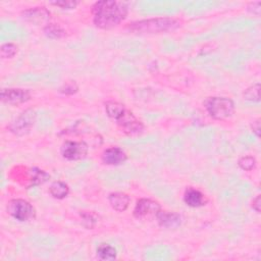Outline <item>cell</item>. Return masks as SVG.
<instances>
[{"instance_id":"8992f818","label":"cell","mask_w":261,"mask_h":261,"mask_svg":"<svg viewBox=\"0 0 261 261\" xmlns=\"http://www.w3.org/2000/svg\"><path fill=\"white\" fill-rule=\"evenodd\" d=\"M36 118L37 115L33 109H25L7 125V128L17 137L25 136L34 127Z\"/></svg>"},{"instance_id":"52a82bcc","label":"cell","mask_w":261,"mask_h":261,"mask_svg":"<svg viewBox=\"0 0 261 261\" xmlns=\"http://www.w3.org/2000/svg\"><path fill=\"white\" fill-rule=\"evenodd\" d=\"M89 152V145L85 141L66 140L60 148V153L65 160L77 161L84 159Z\"/></svg>"},{"instance_id":"ac0fdd59","label":"cell","mask_w":261,"mask_h":261,"mask_svg":"<svg viewBox=\"0 0 261 261\" xmlns=\"http://www.w3.org/2000/svg\"><path fill=\"white\" fill-rule=\"evenodd\" d=\"M43 30H44V34L46 35V37L53 39V40H59L66 36L65 30L56 23L49 22L48 24H46L44 27Z\"/></svg>"},{"instance_id":"44dd1931","label":"cell","mask_w":261,"mask_h":261,"mask_svg":"<svg viewBox=\"0 0 261 261\" xmlns=\"http://www.w3.org/2000/svg\"><path fill=\"white\" fill-rule=\"evenodd\" d=\"M18 52V47L14 43H4L0 47V56L2 59L14 57Z\"/></svg>"},{"instance_id":"8fae6325","label":"cell","mask_w":261,"mask_h":261,"mask_svg":"<svg viewBox=\"0 0 261 261\" xmlns=\"http://www.w3.org/2000/svg\"><path fill=\"white\" fill-rule=\"evenodd\" d=\"M102 162L106 165L117 166L124 163L127 160V155L120 147H109L102 153Z\"/></svg>"},{"instance_id":"7402d4cb","label":"cell","mask_w":261,"mask_h":261,"mask_svg":"<svg viewBox=\"0 0 261 261\" xmlns=\"http://www.w3.org/2000/svg\"><path fill=\"white\" fill-rule=\"evenodd\" d=\"M238 165L245 171H251L256 167V159L252 155H244L239 158Z\"/></svg>"},{"instance_id":"5bb4252c","label":"cell","mask_w":261,"mask_h":261,"mask_svg":"<svg viewBox=\"0 0 261 261\" xmlns=\"http://www.w3.org/2000/svg\"><path fill=\"white\" fill-rule=\"evenodd\" d=\"M108 202L113 210L117 212H123L128 208L130 198L123 192H113L109 194Z\"/></svg>"},{"instance_id":"9a60e30c","label":"cell","mask_w":261,"mask_h":261,"mask_svg":"<svg viewBox=\"0 0 261 261\" xmlns=\"http://www.w3.org/2000/svg\"><path fill=\"white\" fill-rule=\"evenodd\" d=\"M27 174H28V179H27L28 188L43 185L50 179V174L38 167L27 168Z\"/></svg>"},{"instance_id":"30bf717a","label":"cell","mask_w":261,"mask_h":261,"mask_svg":"<svg viewBox=\"0 0 261 261\" xmlns=\"http://www.w3.org/2000/svg\"><path fill=\"white\" fill-rule=\"evenodd\" d=\"M50 11L46 7H32L21 11V17L36 25L46 23L48 24L50 20Z\"/></svg>"},{"instance_id":"d4e9b609","label":"cell","mask_w":261,"mask_h":261,"mask_svg":"<svg viewBox=\"0 0 261 261\" xmlns=\"http://www.w3.org/2000/svg\"><path fill=\"white\" fill-rule=\"evenodd\" d=\"M260 5H261V2L260 1H257V2H251L249 3V5L247 6V10L249 12H251L252 14L256 15V16H259L260 15Z\"/></svg>"},{"instance_id":"5b68a950","label":"cell","mask_w":261,"mask_h":261,"mask_svg":"<svg viewBox=\"0 0 261 261\" xmlns=\"http://www.w3.org/2000/svg\"><path fill=\"white\" fill-rule=\"evenodd\" d=\"M7 213L19 222H28L36 218L35 207L24 199H11L6 205Z\"/></svg>"},{"instance_id":"7c38bea8","label":"cell","mask_w":261,"mask_h":261,"mask_svg":"<svg viewBox=\"0 0 261 261\" xmlns=\"http://www.w3.org/2000/svg\"><path fill=\"white\" fill-rule=\"evenodd\" d=\"M155 218L158 224L163 228H176L181 224V216L174 211L161 209Z\"/></svg>"},{"instance_id":"7a4b0ae2","label":"cell","mask_w":261,"mask_h":261,"mask_svg":"<svg viewBox=\"0 0 261 261\" xmlns=\"http://www.w3.org/2000/svg\"><path fill=\"white\" fill-rule=\"evenodd\" d=\"M107 116L125 135H138L144 130V124L124 104L117 101H107L104 105Z\"/></svg>"},{"instance_id":"3957f363","label":"cell","mask_w":261,"mask_h":261,"mask_svg":"<svg viewBox=\"0 0 261 261\" xmlns=\"http://www.w3.org/2000/svg\"><path fill=\"white\" fill-rule=\"evenodd\" d=\"M180 27V22L175 18L156 17L137 20L127 25V30L140 35H153L173 32Z\"/></svg>"},{"instance_id":"e0dca14e","label":"cell","mask_w":261,"mask_h":261,"mask_svg":"<svg viewBox=\"0 0 261 261\" xmlns=\"http://www.w3.org/2000/svg\"><path fill=\"white\" fill-rule=\"evenodd\" d=\"M96 254L100 260H105V261H111L116 259L117 257L116 249L107 243H102L98 245L96 249Z\"/></svg>"},{"instance_id":"2e32d148","label":"cell","mask_w":261,"mask_h":261,"mask_svg":"<svg viewBox=\"0 0 261 261\" xmlns=\"http://www.w3.org/2000/svg\"><path fill=\"white\" fill-rule=\"evenodd\" d=\"M49 194L57 200H62L66 198L69 194V187L66 182L61 180L53 181L49 187Z\"/></svg>"},{"instance_id":"cb8c5ba5","label":"cell","mask_w":261,"mask_h":261,"mask_svg":"<svg viewBox=\"0 0 261 261\" xmlns=\"http://www.w3.org/2000/svg\"><path fill=\"white\" fill-rule=\"evenodd\" d=\"M49 4L60 7L61 9L69 10V9H74L77 6L79 2L73 0H60V1H51Z\"/></svg>"},{"instance_id":"6da1fadb","label":"cell","mask_w":261,"mask_h":261,"mask_svg":"<svg viewBox=\"0 0 261 261\" xmlns=\"http://www.w3.org/2000/svg\"><path fill=\"white\" fill-rule=\"evenodd\" d=\"M128 13L125 2L115 0L97 1L92 6L94 24L101 30H111L123 21Z\"/></svg>"},{"instance_id":"277c9868","label":"cell","mask_w":261,"mask_h":261,"mask_svg":"<svg viewBox=\"0 0 261 261\" xmlns=\"http://www.w3.org/2000/svg\"><path fill=\"white\" fill-rule=\"evenodd\" d=\"M203 106L207 113L216 120H224L229 118L234 112V103L230 98L221 96L207 97Z\"/></svg>"},{"instance_id":"d6986e66","label":"cell","mask_w":261,"mask_h":261,"mask_svg":"<svg viewBox=\"0 0 261 261\" xmlns=\"http://www.w3.org/2000/svg\"><path fill=\"white\" fill-rule=\"evenodd\" d=\"M80 217L82 219V224L87 229H93L98 223L99 219V216L93 211H81Z\"/></svg>"},{"instance_id":"603a6c76","label":"cell","mask_w":261,"mask_h":261,"mask_svg":"<svg viewBox=\"0 0 261 261\" xmlns=\"http://www.w3.org/2000/svg\"><path fill=\"white\" fill-rule=\"evenodd\" d=\"M77 91H79V85L75 81H72V80L64 82L58 88V92L62 95H66V96L74 95L75 93H77Z\"/></svg>"},{"instance_id":"4316f807","label":"cell","mask_w":261,"mask_h":261,"mask_svg":"<svg viewBox=\"0 0 261 261\" xmlns=\"http://www.w3.org/2000/svg\"><path fill=\"white\" fill-rule=\"evenodd\" d=\"M251 206H252L254 211H256L257 213H260V210H261V197H260V195H258L255 199H253Z\"/></svg>"},{"instance_id":"484cf974","label":"cell","mask_w":261,"mask_h":261,"mask_svg":"<svg viewBox=\"0 0 261 261\" xmlns=\"http://www.w3.org/2000/svg\"><path fill=\"white\" fill-rule=\"evenodd\" d=\"M251 129H252L253 134L256 135L257 138H260V129H261V127H260V119L259 118L254 120L251 123Z\"/></svg>"},{"instance_id":"ba28073f","label":"cell","mask_w":261,"mask_h":261,"mask_svg":"<svg viewBox=\"0 0 261 261\" xmlns=\"http://www.w3.org/2000/svg\"><path fill=\"white\" fill-rule=\"evenodd\" d=\"M160 210L161 206L157 201L149 198H141L137 201L133 214L137 219H147L156 217Z\"/></svg>"},{"instance_id":"4fadbf2b","label":"cell","mask_w":261,"mask_h":261,"mask_svg":"<svg viewBox=\"0 0 261 261\" xmlns=\"http://www.w3.org/2000/svg\"><path fill=\"white\" fill-rule=\"evenodd\" d=\"M184 202L192 208H198V207H202V206L206 205V203L208 202V199L201 191H199L195 188L189 187L185 191Z\"/></svg>"},{"instance_id":"ffe728a7","label":"cell","mask_w":261,"mask_h":261,"mask_svg":"<svg viewBox=\"0 0 261 261\" xmlns=\"http://www.w3.org/2000/svg\"><path fill=\"white\" fill-rule=\"evenodd\" d=\"M243 98L250 102H259L260 101V84L250 86L243 92Z\"/></svg>"},{"instance_id":"9c48e42d","label":"cell","mask_w":261,"mask_h":261,"mask_svg":"<svg viewBox=\"0 0 261 261\" xmlns=\"http://www.w3.org/2000/svg\"><path fill=\"white\" fill-rule=\"evenodd\" d=\"M32 94L28 89L22 88H4L1 90L0 99L3 103L18 105L31 100Z\"/></svg>"}]
</instances>
